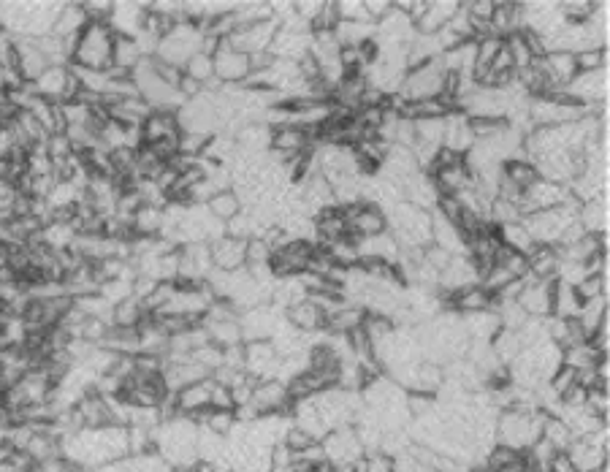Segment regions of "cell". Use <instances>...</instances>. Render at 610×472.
Listing matches in <instances>:
<instances>
[{
	"label": "cell",
	"mask_w": 610,
	"mask_h": 472,
	"mask_svg": "<svg viewBox=\"0 0 610 472\" xmlns=\"http://www.w3.org/2000/svg\"><path fill=\"white\" fill-rule=\"evenodd\" d=\"M60 456H66L76 470H101L106 464L128 459V429L101 426V429H76L60 440Z\"/></svg>",
	"instance_id": "cell-1"
},
{
	"label": "cell",
	"mask_w": 610,
	"mask_h": 472,
	"mask_svg": "<svg viewBox=\"0 0 610 472\" xmlns=\"http://www.w3.org/2000/svg\"><path fill=\"white\" fill-rule=\"evenodd\" d=\"M63 11L57 0H6L0 3V30L11 38H44Z\"/></svg>",
	"instance_id": "cell-2"
},
{
	"label": "cell",
	"mask_w": 610,
	"mask_h": 472,
	"mask_svg": "<svg viewBox=\"0 0 610 472\" xmlns=\"http://www.w3.org/2000/svg\"><path fill=\"white\" fill-rule=\"evenodd\" d=\"M152 445L171 470L193 467L198 462V426L185 416L166 418L152 432Z\"/></svg>",
	"instance_id": "cell-3"
},
{
	"label": "cell",
	"mask_w": 610,
	"mask_h": 472,
	"mask_svg": "<svg viewBox=\"0 0 610 472\" xmlns=\"http://www.w3.org/2000/svg\"><path fill=\"white\" fill-rule=\"evenodd\" d=\"M545 413L543 410H526V407H507L497 416V443L526 454L540 440Z\"/></svg>",
	"instance_id": "cell-4"
},
{
	"label": "cell",
	"mask_w": 610,
	"mask_h": 472,
	"mask_svg": "<svg viewBox=\"0 0 610 472\" xmlns=\"http://www.w3.org/2000/svg\"><path fill=\"white\" fill-rule=\"evenodd\" d=\"M388 231L399 250H426L432 245V212L402 201L388 212Z\"/></svg>",
	"instance_id": "cell-5"
},
{
	"label": "cell",
	"mask_w": 610,
	"mask_h": 472,
	"mask_svg": "<svg viewBox=\"0 0 610 472\" xmlns=\"http://www.w3.org/2000/svg\"><path fill=\"white\" fill-rule=\"evenodd\" d=\"M114 33L106 22H87L76 38L71 66L82 71H109L112 68Z\"/></svg>",
	"instance_id": "cell-6"
},
{
	"label": "cell",
	"mask_w": 610,
	"mask_h": 472,
	"mask_svg": "<svg viewBox=\"0 0 610 472\" xmlns=\"http://www.w3.org/2000/svg\"><path fill=\"white\" fill-rule=\"evenodd\" d=\"M578 209H581V204L570 196V199L564 201L562 207L548 209V212H537V215H529V218H524L521 223H524L526 234L532 236V242H535V245L556 247L559 245V236H562L564 228L578 220Z\"/></svg>",
	"instance_id": "cell-7"
},
{
	"label": "cell",
	"mask_w": 610,
	"mask_h": 472,
	"mask_svg": "<svg viewBox=\"0 0 610 472\" xmlns=\"http://www.w3.org/2000/svg\"><path fill=\"white\" fill-rule=\"evenodd\" d=\"M201 41H204V33L198 25L193 22H177L174 28L166 33V36L158 41V49H155V60L166 63V66L174 68H185L190 57L201 52Z\"/></svg>",
	"instance_id": "cell-8"
},
{
	"label": "cell",
	"mask_w": 610,
	"mask_h": 472,
	"mask_svg": "<svg viewBox=\"0 0 610 472\" xmlns=\"http://www.w3.org/2000/svg\"><path fill=\"white\" fill-rule=\"evenodd\" d=\"M442 85H445V68H442L440 57L429 60L423 66L410 68L404 74V82L399 87V98L402 101H423V98H440Z\"/></svg>",
	"instance_id": "cell-9"
},
{
	"label": "cell",
	"mask_w": 610,
	"mask_h": 472,
	"mask_svg": "<svg viewBox=\"0 0 610 472\" xmlns=\"http://www.w3.org/2000/svg\"><path fill=\"white\" fill-rule=\"evenodd\" d=\"M608 426L597 429L594 435L583 437V440H573V445L564 451L570 456V462L578 472H600L608 467Z\"/></svg>",
	"instance_id": "cell-10"
},
{
	"label": "cell",
	"mask_w": 610,
	"mask_h": 472,
	"mask_svg": "<svg viewBox=\"0 0 610 472\" xmlns=\"http://www.w3.org/2000/svg\"><path fill=\"white\" fill-rule=\"evenodd\" d=\"M312 253H315V245L312 242H301V239H288L285 245L277 247L269 258V269H272L274 280H282V277H296V274H304L310 269Z\"/></svg>",
	"instance_id": "cell-11"
},
{
	"label": "cell",
	"mask_w": 610,
	"mask_h": 472,
	"mask_svg": "<svg viewBox=\"0 0 610 472\" xmlns=\"http://www.w3.org/2000/svg\"><path fill=\"white\" fill-rule=\"evenodd\" d=\"M282 321H285V312L274 304H261V307H253L239 315V329H242V340L244 342H261V340H272L274 331L280 329Z\"/></svg>",
	"instance_id": "cell-12"
},
{
	"label": "cell",
	"mask_w": 610,
	"mask_h": 472,
	"mask_svg": "<svg viewBox=\"0 0 610 472\" xmlns=\"http://www.w3.org/2000/svg\"><path fill=\"white\" fill-rule=\"evenodd\" d=\"M567 199H570V188H567V185L537 180L532 188H526L524 193H521L518 209H521V218H529V215H537V212H548V209L562 207Z\"/></svg>",
	"instance_id": "cell-13"
},
{
	"label": "cell",
	"mask_w": 610,
	"mask_h": 472,
	"mask_svg": "<svg viewBox=\"0 0 610 472\" xmlns=\"http://www.w3.org/2000/svg\"><path fill=\"white\" fill-rule=\"evenodd\" d=\"M570 101L581 106H605L608 101V68L589 71V74H575V79L562 90Z\"/></svg>",
	"instance_id": "cell-14"
},
{
	"label": "cell",
	"mask_w": 610,
	"mask_h": 472,
	"mask_svg": "<svg viewBox=\"0 0 610 472\" xmlns=\"http://www.w3.org/2000/svg\"><path fill=\"white\" fill-rule=\"evenodd\" d=\"M177 253H179L177 283H182V285L207 283L209 274L215 272L209 245H185V247H179Z\"/></svg>",
	"instance_id": "cell-15"
},
{
	"label": "cell",
	"mask_w": 610,
	"mask_h": 472,
	"mask_svg": "<svg viewBox=\"0 0 610 472\" xmlns=\"http://www.w3.org/2000/svg\"><path fill=\"white\" fill-rule=\"evenodd\" d=\"M212 66H215V79L220 85H242L250 76V57L236 52L228 41H220L212 52Z\"/></svg>",
	"instance_id": "cell-16"
},
{
	"label": "cell",
	"mask_w": 610,
	"mask_h": 472,
	"mask_svg": "<svg viewBox=\"0 0 610 472\" xmlns=\"http://www.w3.org/2000/svg\"><path fill=\"white\" fill-rule=\"evenodd\" d=\"M320 445H323V454H326V462L329 464H353L361 456H366L364 445L358 440L353 426L334 429V432H329V435L320 440Z\"/></svg>",
	"instance_id": "cell-17"
},
{
	"label": "cell",
	"mask_w": 610,
	"mask_h": 472,
	"mask_svg": "<svg viewBox=\"0 0 610 472\" xmlns=\"http://www.w3.org/2000/svg\"><path fill=\"white\" fill-rule=\"evenodd\" d=\"M274 36H277V22L266 19V22H253V25H242L236 28L228 38V44L242 52V55H258V52H269Z\"/></svg>",
	"instance_id": "cell-18"
},
{
	"label": "cell",
	"mask_w": 610,
	"mask_h": 472,
	"mask_svg": "<svg viewBox=\"0 0 610 472\" xmlns=\"http://www.w3.org/2000/svg\"><path fill=\"white\" fill-rule=\"evenodd\" d=\"M250 410L255 413V418L263 416H280V413H288L291 410V402H288V391H285V383L280 380H261L253 391V399L247 402Z\"/></svg>",
	"instance_id": "cell-19"
},
{
	"label": "cell",
	"mask_w": 610,
	"mask_h": 472,
	"mask_svg": "<svg viewBox=\"0 0 610 472\" xmlns=\"http://www.w3.org/2000/svg\"><path fill=\"white\" fill-rule=\"evenodd\" d=\"M277 364H280V356L277 350L272 348V342L261 340V342H244V372L255 378L258 383L261 380H274L277 375Z\"/></svg>",
	"instance_id": "cell-20"
},
{
	"label": "cell",
	"mask_w": 610,
	"mask_h": 472,
	"mask_svg": "<svg viewBox=\"0 0 610 472\" xmlns=\"http://www.w3.org/2000/svg\"><path fill=\"white\" fill-rule=\"evenodd\" d=\"M518 307L526 312V318H551V307H554V283H540L526 277V285L521 296H518Z\"/></svg>",
	"instance_id": "cell-21"
},
{
	"label": "cell",
	"mask_w": 610,
	"mask_h": 472,
	"mask_svg": "<svg viewBox=\"0 0 610 472\" xmlns=\"http://www.w3.org/2000/svg\"><path fill=\"white\" fill-rule=\"evenodd\" d=\"M209 253H212V264H215V272H239L247 266V242L242 239H234V236H220L209 245Z\"/></svg>",
	"instance_id": "cell-22"
},
{
	"label": "cell",
	"mask_w": 610,
	"mask_h": 472,
	"mask_svg": "<svg viewBox=\"0 0 610 472\" xmlns=\"http://www.w3.org/2000/svg\"><path fill=\"white\" fill-rule=\"evenodd\" d=\"M179 123L177 112H150V117L141 123V144L144 147H155V144L179 142Z\"/></svg>",
	"instance_id": "cell-23"
},
{
	"label": "cell",
	"mask_w": 610,
	"mask_h": 472,
	"mask_svg": "<svg viewBox=\"0 0 610 472\" xmlns=\"http://www.w3.org/2000/svg\"><path fill=\"white\" fill-rule=\"evenodd\" d=\"M147 19V3H114L112 14H109V28L114 36L136 38L144 28Z\"/></svg>",
	"instance_id": "cell-24"
},
{
	"label": "cell",
	"mask_w": 610,
	"mask_h": 472,
	"mask_svg": "<svg viewBox=\"0 0 610 472\" xmlns=\"http://www.w3.org/2000/svg\"><path fill=\"white\" fill-rule=\"evenodd\" d=\"M459 0H429L423 17L415 22V33L418 36H437L445 25H451L453 17L459 14Z\"/></svg>",
	"instance_id": "cell-25"
},
{
	"label": "cell",
	"mask_w": 610,
	"mask_h": 472,
	"mask_svg": "<svg viewBox=\"0 0 610 472\" xmlns=\"http://www.w3.org/2000/svg\"><path fill=\"white\" fill-rule=\"evenodd\" d=\"M209 397H212V378L198 380L193 386L182 388L174 394V407H177V416H185L190 421H196L201 413L209 410Z\"/></svg>",
	"instance_id": "cell-26"
},
{
	"label": "cell",
	"mask_w": 610,
	"mask_h": 472,
	"mask_svg": "<svg viewBox=\"0 0 610 472\" xmlns=\"http://www.w3.org/2000/svg\"><path fill=\"white\" fill-rule=\"evenodd\" d=\"M442 147L451 152H459V155H467V152L475 147V133H472L470 117L461 112H451L445 117V136H442Z\"/></svg>",
	"instance_id": "cell-27"
},
{
	"label": "cell",
	"mask_w": 610,
	"mask_h": 472,
	"mask_svg": "<svg viewBox=\"0 0 610 472\" xmlns=\"http://www.w3.org/2000/svg\"><path fill=\"white\" fill-rule=\"evenodd\" d=\"M285 321L291 323L293 329L301 331L304 337L307 334H323L326 331V315L320 310L318 304L304 299L301 304H293L291 310H285Z\"/></svg>",
	"instance_id": "cell-28"
},
{
	"label": "cell",
	"mask_w": 610,
	"mask_h": 472,
	"mask_svg": "<svg viewBox=\"0 0 610 472\" xmlns=\"http://www.w3.org/2000/svg\"><path fill=\"white\" fill-rule=\"evenodd\" d=\"M540 66H543L548 82L556 87V90H564L570 85L578 74V66H575V55L570 52H548L545 57H540Z\"/></svg>",
	"instance_id": "cell-29"
},
{
	"label": "cell",
	"mask_w": 610,
	"mask_h": 472,
	"mask_svg": "<svg viewBox=\"0 0 610 472\" xmlns=\"http://www.w3.org/2000/svg\"><path fill=\"white\" fill-rule=\"evenodd\" d=\"M526 266H529V277L540 280V283H556V272H559V255L554 247L535 245V250L526 255Z\"/></svg>",
	"instance_id": "cell-30"
},
{
	"label": "cell",
	"mask_w": 610,
	"mask_h": 472,
	"mask_svg": "<svg viewBox=\"0 0 610 472\" xmlns=\"http://www.w3.org/2000/svg\"><path fill=\"white\" fill-rule=\"evenodd\" d=\"M448 114H451V109L442 104L440 98H423V101H404L399 117L410 120V123H421V120H442Z\"/></svg>",
	"instance_id": "cell-31"
},
{
	"label": "cell",
	"mask_w": 610,
	"mask_h": 472,
	"mask_svg": "<svg viewBox=\"0 0 610 472\" xmlns=\"http://www.w3.org/2000/svg\"><path fill=\"white\" fill-rule=\"evenodd\" d=\"M163 228V207H150V204H141L131 218V231L136 239H152L160 236Z\"/></svg>",
	"instance_id": "cell-32"
},
{
	"label": "cell",
	"mask_w": 610,
	"mask_h": 472,
	"mask_svg": "<svg viewBox=\"0 0 610 472\" xmlns=\"http://www.w3.org/2000/svg\"><path fill=\"white\" fill-rule=\"evenodd\" d=\"M578 223H581L586 234H605V231H608V201H605V196L581 204V209H578Z\"/></svg>",
	"instance_id": "cell-33"
},
{
	"label": "cell",
	"mask_w": 610,
	"mask_h": 472,
	"mask_svg": "<svg viewBox=\"0 0 610 472\" xmlns=\"http://www.w3.org/2000/svg\"><path fill=\"white\" fill-rule=\"evenodd\" d=\"M366 312L361 310V307H356V304H342L339 310H334L326 318V331H331V334H350V331L361 329V323H364Z\"/></svg>",
	"instance_id": "cell-34"
},
{
	"label": "cell",
	"mask_w": 610,
	"mask_h": 472,
	"mask_svg": "<svg viewBox=\"0 0 610 472\" xmlns=\"http://www.w3.org/2000/svg\"><path fill=\"white\" fill-rule=\"evenodd\" d=\"M502 177H505L513 188L521 190V193H524L526 188H532V185L540 180L535 163L526 161V158H513V161L502 163Z\"/></svg>",
	"instance_id": "cell-35"
},
{
	"label": "cell",
	"mask_w": 610,
	"mask_h": 472,
	"mask_svg": "<svg viewBox=\"0 0 610 472\" xmlns=\"http://www.w3.org/2000/svg\"><path fill=\"white\" fill-rule=\"evenodd\" d=\"M144 55H141L136 38H125V36H114V49H112V68L117 71H125L131 74L133 68L139 66Z\"/></svg>",
	"instance_id": "cell-36"
},
{
	"label": "cell",
	"mask_w": 610,
	"mask_h": 472,
	"mask_svg": "<svg viewBox=\"0 0 610 472\" xmlns=\"http://www.w3.org/2000/svg\"><path fill=\"white\" fill-rule=\"evenodd\" d=\"M85 25H87V17L85 11H82V3H63V11H60V17H57L52 36H60V38L79 36V33L85 30Z\"/></svg>",
	"instance_id": "cell-37"
},
{
	"label": "cell",
	"mask_w": 610,
	"mask_h": 472,
	"mask_svg": "<svg viewBox=\"0 0 610 472\" xmlns=\"http://www.w3.org/2000/svg\"><path fill=\"white\" fill-rule=\"evenodd\" d=\"M491 353L497 356L499 364H505V367H510L513 361L521 356V340H518V331L513 329H499L494 337H491Z\"/></svg>",
	"instance_id": "cell-38"
},
{
	"label": "cell",
	"mask_w": 610,
	"mask_h": 472,
	"mask_svg": "<svg viewBox=\"0 0 610 472\" xmlns=\"http://www.w3.org/2000/svg\"><path fill=\"white\" fill-rule=\"evenodd\" d=\"M334 36H337L339 47H364L366 41H375V25H369V22H339Z\"/></svg>",
	"instance_id": "cell-39"
},
{
	"label": "cell",
	"mask_w": 610,
	"mask_h": 472,
	"mask_svg": "<svg viewBox=\"0 0 610 472\" xmlns=\"http://www.w3.org/2000/svg\"><path fill=\"white\" fill-rule=\"evenodd\" d=\"M581 312V302L575 296V288L564 285L556 280L554 283V307H551V318H559V321H570V318H578Z\"/></svg>",
	"instance_id": "cell-40"
},
{
	"label": "cell",
	"mask_w": 610,
	"mask_h": 472,
	"mask_svg": "<svg viewBox=\"0 0 610 472\" xmlns=\"http://www.w3.org/2000/svg\"><path fill=\"white\" fill-rule=\"evenodd\" d=\"M497 239H499V245L510 247L513 253L529 255L532 250H535V242H532V236L526 234L524 223H507V226H499Z\"/></svg>",
	"instance_id": "cell-41"
},
{
	"label": "cell",
	"mask_w": 610,
	"mask_h": 472,
	"mask_svg": "<svg viewBox=\"0 0 610 472\" xmlns=\"http://www.w3.org/2000/svg\"><path fill=\"white\" fill-rule=\"evenodd\" d=\"M204 207L212 212V218H217L223 226H226L228 220H234L239 212H242V201H239V196H236L234 190H220L217 196H212V199L204 204Z\"/></svg>",
	"instance_id": "cell-42"
},
{
	"label": "cell",
	"mask_w": 610,
	"mask_h": 472,
	"mask_svg": "<svg viewBox=\"0 0 610 472\" xmlns=\"http://www.w3.org/2000/svg\"><path fill=\"white\" fill-rule=\"evenodd\" d=\"M540 440H545V443L551 445L556 454H564V451L573 445V435H570V429H567V424H564L562 418H556V416H545Z\"/></svg>",
	"instance_id": "cell-43"
},
{
	"label": "cell",
	"mask_w": 610,
	"mask_h": 472,
	"mask_svg": "<svg viewBox=\"0 0 610 472\" xmlns=\"http://www.w3.org/2000/svg\"><path fill=\"white\" fill-rule=\"evenodd\" d=\"M144 318H147V312H144L139 299H133V296L112 307V326H120V329H139Z\"/></svg>",
	"instance_id": "cell-44"
},
{
	"label": "cell",
	"mask_w": 610,
	"mask_h": 472,
	"mask_svg": "<svg viewBox=\"0 0 610 472\" xmlns=\"http://www.w3.org/2000/svg\"><path fill=\"white\" fill-rule=\"evenodd\" d=\"M505 49H507V55H510V60H513V68H516V74L535 63V57H532L529 47H526V41H524V36H521V33H513V36H507L505 38Z\"/></svg>",
	"instance_id": "cell-45"
},
{
	"label": "cell",
	"mask_w": 610,
	"mask_h": 472,
	"mask_svg": "<svg viewBox=\"0 0 610 472\" xmlns=\"http://www.w3.org/2000/svg\"><path fill=\"white\" fill-rule=\"evenodd\" d=\"M415 125V142L429 144V147H442V136H445V117L442 120H421Z\"/></svg>",
	"instance_id": "cell-46"
},
{
	"label": "cell",
	"mask_w": 610,
	"mask_h": 472,
	"mask_svg": "<svg viewBox=\"0 0 610 472\" xmlns=\"http://www.w3.org/2000/svg\"><path fill=\"white\" fill-rule=\"evenodd\" d=\"M19 188L17 182L0 180V223H9L17 215Z\"/></svg>",
	"instance_id": "cell-47"
},
{
	"label": "cell",
	"mask_w": 610,
	"mask_h": 472,
	"mask_svg": "<svg viewBox=\"0 0 610 472\" xmlns=\"http://www.w3.org/2000/svg\"><path fill=\"white\" fill-rule=\"evenodd\" d=\"M575 66H578V74L608 68V49H586L581 55H575Z\"/></svg>",
	"instance_id": "cell-48"
},
{
	"label": "cell",
	"mask_w": 610,
	"mask_h": 472,
	"mask_svg": "<svg viewBox=\"0 0 610 472\" xmlns=\"http://www.w3.org/2000/svg\"><path fill=\"white\" fill-rule=\"evenodd\" d=\"M573 386H578V372H575L573 367H564V364L556 369L554 375H551V380H548V388H551L559 399H562Z\"/></svg>",
	"instance_id": "cell-49"
},
{
	"label": "cell",
	"mask_w": 610,
	"mask_h": 472,
	"mask_svg": "<svg viewBox=\"0 0 610 472\" xmlns=\"http://www.w3.org/2000/svg\"><path fill=\"white\" fill-rule=\"evenodd\" d=\"M318 440L315 437H310L304 429H299V426H293L285 432V437H282V445L285 448H291V454H301V451H307L310 445H315Z\"/></svg>",
	"instance_id": "cell-50"
},
{
	"label": "cell",
	"mask_w": 610,
	"mask_h": 472,
	"mask_svg": "<svg viewBox=\"0 0 610 472\" xmlns=\"http://www.w3.org/2000/svg\"><path fill=\"white\" fill-rule=\"evenodd\" d=\"M131 459H133V464H136V472H171V467L166 464V459H163L158 451L131 456Z\"/></svg>",
	"instance_id": "cell-51"
},
{
	"label": "cell",
	"mask_w": 610,
	"mask_h": 472,
	"mask_svg": "<svg viewBox=\"0 0 610 472\" xmlns=\"http://www.w3.org/2000/svg\"><path fill=\"white\" fill-rule=\"evenodd\" d=\"M272 250L263 239H247V266H269Z\"/></svg>",
	"instance_id": "cell-52"
},
{
	"label": "cell",
	"mask_w": 610,
	"mask_h": 472,
	"mask_svg": "<svg viewBox=\"0 0 610 472\" xmlns=\"http://www.w3.org/2000/svg\"><path fill=\"white\" fill-rule=\"evenodd\" d=\"M209 410H234V397L231 388L212 380V397H209Z\"/></svg>",
	"instance_id": "cell-53"
},
{
	"label": "cell",
	"mask_w": 610,
	"mask_h": 472,
	"mask_svg": "<svg viewBox=\"0 0 610 472\" xmlns=\"http://www.w3.org/2000/svg\"><path fill=\"white\" fill-rule=\"evenodd\" d=\"M112 6L114 3H109V0H87V3H82V11H85L87 22H109Z\"/></svg>",
	"instance_id": "cell-54"
},
{
	"label": "cell",
	"mask_w": 610,
	"mask_h": 472,
	"mask_svg": "<svg viewBox=\"0 0 610 472\" xmlns=\"http://www.w3.org/2000/svg\"><path fill=\"white\" fill-rule=\"evenodd\" d=\"M320 9H323V0H299V3H293V11H296V17L310 28L312 22H315V17L320 14Z\"/></svg>",
	"instance_id": "cell-55"
},
{
	"label": "cell",
	"mask_w": 610,
	"mask_h": 472,
	"mask_svg": "<svg viewBox=\"0 0 610 472\" xmlns=\"http://www.w3.org/2000/svg\"><path fill=\"white\" fill-rule=\"evenodd\" d=\"M364 9H366V19H369L372 25H377V22L391 11V3H388V0H364Z\"/></svg>",
	"instance_id": "cell-56"
},
{
	"label": "cell",
	"mask_w": 610,
	"mask_h": 472,
	"mask_svg": "<svg viewBox=\"0 0 610 472\" xmlns=\"http://www.w3.org/2000/svg\"><path fill=\"white\" fill-rule=\"evenodd\" d=\"M9 66H17L14 63V38L0 30V71Z\"/></svg>",
	"instance_id": "cell-57"
},
{
	"label": "cell",
	"mask_w": 610,
	"mask_h": 472,
	"mask_svg": "<svg viewBox=\"0 0 610 472\" xmlns=\"http://www.w3.org/2000/svg\"><path fill=\"white\" fill-rule=\"evenodd\" d=\"M545 472H578V470H575L573 462H570V456H567V454H556L554 459L548 462Z\"/></svg>",
	"instance_id": "cell-58"
},
{
	"label": "cell",
	"mask_w": 610,
	"mask_h": 472,
	"mask_svg": "<svg viewBox=\"0 0 610 472\" xmlns=\"http://www.w3.org/2000/svg\"><path fill=\"white\" fill-rule=\"evenodd\" d=\"M171 472H190V467H179V470H171Z\"/></svg>",
	"instance_id": "cell-59"
}]
</instances>
